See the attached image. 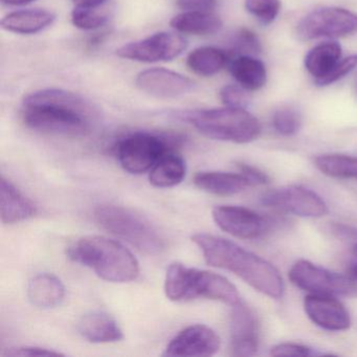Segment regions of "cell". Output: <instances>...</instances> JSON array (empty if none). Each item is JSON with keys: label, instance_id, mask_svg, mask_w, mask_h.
<instances>
[{"label": "cell", "instance_id": "38", "mask_svg": "<svg viewBox=\"0 0 357 357\" xmlns=\"http://www.w3.org/2000/svg\"><path fill=\"white\" fill-rule=\"evenodd\" d=\"M330 231L335 237L342 240L357 242V229L351 225H342V223H332L330 225Z\"/></svg>", "mask_w": 357, "mask_h": 357}, {"label": "cell", "instance_id": "16", "mask_svg": "<svg viewBox=\"0 0 357 357\" xmlns=\"http://www.w3.org/2000/svg\"><path fill=\"white\" fill-rule=\"evenodd\" d=\"M304 309L312 323L323 329L344 331L350 327L348 310L336 296L310 294L305 298Z\"/></svg>", "mask_w": 357, "mask_h": 357}, {"label": "cell", "instance_id": "5", "mask_svg": "<svg viewBox=\"0 0 357 357\" xmlns=\"http://www.w3.org/2000/svg\"><path fill=\"white\" fill-rule=\"evenodd\" d=\"M202 135L217 141L246 144L258 139L261 124L245 108L191 110L178 114Z\"/></svg>", "mask_w": 357, "mask_h": 357}, {"label": "cell", "instance_id": "35", "mask_svg": "<svg viewBox=\"0 0 357 357\" xmlns=\"http://www.w3.org/2000/svg\"><path fill=\"white\" fill-rule=\"evenodd\" d=\"M60 355H62L61 353L57 351L41 348V347L22 346L8 349L3 356H60Z\"/></svg>", "mask_w": 357, "mask_h": 357}, {"label": "cell", "instance_id": "29", "mask_svg": "<svg viewBox=\"0 0 357 357\" xmlns=\"http://www.w3.org/2000/svg\"><path fill=\"white\" fill-rule=\"evenodd\" d=\"M273 126L279 135L291 137L296 135L302 126V118L296 109L281 108L273 114Z\"/></svg>", "mask_w": 357, "mask_h": 357}, {"label": "cell", "instance_id": "28", "mask_svg": "<svg viewBox=\"0 0 357 357\" xmlns=\"http://www.w3.org/2000/svg\"><path fill=\"white\" fill-rule=\"evenodd\" d=\"M261 52V43L252 31L241 29L229 40V56H254Z\"/></svg>", "mask_w": 357, "mask_h": 357}, {"label": "cell", "instance_id": "8", "mask_svg": "<svg viewBox=\"0 0 357 357\" xmlns=\"http://www.w3.org/2000/svg\"><path fill=\"white\" fill-rule=\"evenodd\" d=\"M294 285L311 294L331 296H354L357 284L347 275L333 273L307 260H298L289 271Z\"/></svg>", "mask_w": 357, "mask_h": 357}, {"label": "cell", "instance_id": "1", "mask_svg": "<svg viewBox=\"0 0 357 357\" xmlns=\"http://www.w3.org/2000/svg\"><path fill=\"white\" fill-rule=\"evenodd\" d=\"M22 118L32 130L63 137H85L98 119L93 103L78 93L60 89H47L26 96Z\"/></svg>", "mask_w": 357, "mask_h": 357}, {"label": "cell", "instance_id": "36", "mask_svg": "<svg viewBox=\"0 0 357 357\" xmlns=\"http://www.w3.org/2000/svg\"><path fill=\"white\" fill-rule=\"evenodd\" d=\"M176 3L185 12H214L217 0H177Z\"/></svg>", "mask_w": 357, "mask_h": 357}, {"label": "cell", "instance_id": "14", "mask_svg": "<svg viewBox=\"0 0 357 357\" xmlns=\"http://www.w3.org/2000/svg\"><path fill=\"white\" fill-rule=\"evenodd\" d=\"M135 85L139 91L160 99H174L195 89V83L179 73L166 68H150L137 75Z\"/></svg>", "mask_w": 357, "mask_h": 357}, {"label": "cell", "instance_id": "2", "mask_svg": "<svg viewBox=\"0 0 357 357\" xmlns=\"http://www.w3.org/2000/svg\"><path fill=\"white\" fill-rule=\"evenodd\" d=\"M192 241L200 248L204 260L211 266L235 273L257 291L269 298L283 296L281 273L268 261L229 240L211 234H195L192 236Z\"/></svg>", "mask_w": 357, "mask_h": 357}, {"label": "cell", "instance_id": "18", "mask_svg": "<svg viewBox=\"0 0 357 357\" xmlns=\"http://www.w3.org/2000/svg\"><path fill=\"white\" fill-rule=\"evenodd\" d=\"M78 330L85 340L95 344L120 342L124 337L116 319L102 311L83 315L79 321Z\"/></svg>", "mask_w": 357, "mask_h": 357}, {"label": "cell", "instance_id": "10", "mask_svg": "<svg viewBox=\"0 0 357 357\" xmlns=\"http://www.w3.org/2000/svg\"><path fill=\"white\" fill-rule=\"evenodd\" d=\"M188 41L176 33L160 32L142 40L122 45L116 56L131 61L154 63L175 59L187 50Z\"/></svg>", "mask_w": 357, "mask_h": 357}, {"label": "cell", "instance_id": "37", "mask_svg": "<svg viewBox=\"0 0 357 357\" xmlns=\"http://www.w3.org/2000/svg\"><path fill=\"white\" fill-rule=\"evenodd\" d=\"M238 168L241 174H243L250 181L252 185H266L269 183V177L267 176L266 173L263 172L257 167L246 164H238Z\"/></svg>", "mask_w": 357, "mask_h": 357}, {"label": "cell", "instance_id": "11", "mask_svg": "<svg viewBox=\"0 0 357 357\" xmlns=\"http://www.w3.org/2000/svg\"><path fill=\"white\" fill-rule=\"evenodd\" d=\"M260 200L267 208L307 218H319L328 213V206L323 198L301 185H286L269 190L261 196Z\"/></svg>", "mask_w": 357, "mask_h": 357}, {"label": "cell", "instance_id": "24", "mask_svg": "<svg viewBox=\"0 0 357 357\" xmlns=\"http://www.w3.org/2000/svg\"><path fill=\"white\" fill-rule=\"evenodd\" d=\"M229 72L240 86L256 91L264 86L267 80L265 64L254 56H238L231 60Z\"/></svg>", "mask_w": 357, "mask_h": 357}, {"label": "cell", "instance_id": "20", "mask_svg": "<svg viewBox=\"0 0 357 357\" xmlns=\"http://www.w3.org/2000/svg\"><path fill=\"white\" fill-rule=\"evenodd\" d=\"M194 185L198 189L219 196H231L245 191L252 185L243 174L206 171L194 176Z\"/></svg>", "mask_w": 357, "mask_h": 357}, {"label": "cell", "instance_id": "27", "mask_svg": "<svg viewBox=\"0 0 357 357\" xmlns=\"http://www.w3.org/2000/svg\"><path fill=\"white\" fill-rule=\"evenodd\" d=\"M315 167L327 176L357 181V158L342 154L317 156Z\"/></svg>", "mask_w": 357, "mask_h": 357}, {"label": "cell", "instance_id": "23", "mask_svg": "<svg viewBox=\"0 0 357 357\" xmlns=\"http://www.w3.org/2000/svg\"><path fill=\"white\" fill-rule=\"evenodd\" d=\"M187 165L183 156L175 150L165 153L150 170V183L156 188H172L185 178Z\"/></svg>", "mask_w": 357, "mask_h": 357}, {"label": "cell", "instance_id": "22", "mask_svg": "<svg viewBox=\"0 0 357 357\" xmlns=\"http://www.w3.org/2000/svg\"><path fill=\"white\" fill-rule=\"evenodd\" d=\"M170 26L183 34L208 36L222 28L220 17L214 12H183L171 20Z\"/></svg>", "mask_w": 357, "mask_h": 357}, {"label": "cell", "instance_id": "26", "mask_svg": "<svg viewBox=\"0 0 357 357\" xmlns=\"http://www.w3.org/2000/svg\"><path fill=\"white\" fill-rule=\"evenodd\" d=\"M229 54L214 47H200L192 51L187 58L188 68L194 74L212 77L218 74L229 62Z\"/></svg>", "mask_w": 357, "mask_h": 357}, {"label": "cell", "instance_id": "41", "mask_svg": "<svg viewBox=\"0 0 357 357\" xmlns=\"http://www.w3.org/2000/svg\"><path fill=\"white\" fill-rule=\"evenodd\" d=\"M3 5L13 6V7H17V6H26L29 3H33L35 0H1Z\"/></svg>", "mask_w": 357, "mask_h": 357}, {"label": "cell", "instance_id": "9", "mask_svg": "<svg viewBox=\"0 0 357 357\" xmlns=\"http://www.w3.org/2000/svg\"><path fill=\"white\" fill-rule=\"evenodd\" d=\"M357 32V14L337 7L314 10L296 26V36L303 41L340 38Z\"/></svg>", "mask_w": 357, "mask_h": 357}, {"label": "cell", "instance_id": "25", "mask_svg": "<svg viewBox=\"0 0 357 357\" xmlns=\"http://www.w3.org/2000/svg\"><path fill=\"white\" fill-rule=\"evenodd\" d=\"M342 60V47L337 43H324L309 51L304 64L307 72L317 81L327 77Z\"/></svg>", "mask_w": 357, "mask_h": 357}, {"label": "cell", "instance_id": "7", "mask_svg": "<svg viewBox=\"0 0 357 357\" xmlns=\"http://www.w3.org/2000/svg\"><path fill=\"white\" fill-rule=\"evenodd\" d=\"M178 139L151 132H135L116 142L114 153L122 168L131 174H143L167 152L175 150Z\"/></svg>", "mask_w": 357, "mask_h": 357}, {"label": "cell", "instance_id": "21", "mask_svg": "<svg viewBox=\"0 0 357 357\" xmlns=\"http://www.w3.org/2000/svg\"><path fill=\"white\" fill-rule=\"evenodd\" d=\"M28 296L32 305L37 308H55L64 300L66 287L55 275L39 273L29 283Z\"/></svg>", "mask_w": 357, "mask_h": 357}, {"label": "cell", "instance_id": "4", "mask_svg": "<svg viewBox=\"0 0 357 357\" xmlns=\"http://www.w3.org/2000/svg\"><path fill=\"white\" fill-rule=\"evenodd\" d=\"M165 294L169 300L177 303L208 298L233 307L241 301L237 288L222 275L181 263H173L167 269Z\"/></svg>", "mask_w": 357, "mask_h": 357}, {"label": "cell", "instance_id": "15", "mask_svg": "<svg viewBox=\"0 0 357 357\" xmlns=\"http://www.w3.org/2000/svg\"><path fill=\"white\" fill-rule=\"evenodd\" d=\"M258 323L252 311L240 301L231 315V354L252 356L258 350Z\"/></svg>", "mask_w": 357, "mask_h": 357}, {"label": "cell", "instance_id": "33", "mask_svg": "<svg viewBox=\"0 0 357 357\" xmlns=\"http://www.w3.org/2000/svg\"><path fill=\"white\" fill-rule=\"evenodd\" d=\"M357 66V55H351L338 62L337 66L331 70L329 75L321 80L317 81L319 86H328L337 82L347 75L350 74Z\"/></svg>", "mask_w": 357, "mask_h": 357}, {"label": "cell", "instance_id": "19", "mask_svg": "<svg viewBox=\"0 0 357 357\" xmlns=\"http://www.w3.org/2000/svg\"><path fill=\"white\" fill-rule=\"evenodd\" d=\"M56 14L43 9L12 12L1 20V28L20 35H34L43 32L55 22Z\"/></svg>", "mask_w": 357, "mask_h": 357}, {"label": "cell", "instance_id": "17", "mask_svg": "<svg viewBox=\"0 0 357 357\" xmlns=\"http://www.w3.org/2000/svg\"><path fill=\"white\" fill-rule=\"evenodd\" d=\"M36 206L11 181L1 177L0 181V215L6 225H13L32 218Z\"/></svg>", "mask_w": 357, "mask_h": 357}, {"label": "cell", "instance_id": "40", "mask_svg": "<svg viewBox=\"0 0 357 357\" xmlns=\"http://www.w3.org/2000/svg\"><path fill=\"white\" fill-rule=\"evenodd\" d=\"M76 7L89 8V9H96L100 6L105 3L107 0H73Z\"/></svg>", "mask_w": 357, "mask_h": 357}, {"label": "cell", "instance_id": "12", "mask_svg": "<svg viewBox=\"0 0 357 357\" xmlns=\"http://www.w3.org/2000/svg\"><path fill=\"white\" fill-rule=\"evenodd\" d=\"M212 214L222 231L240 239H256L268 229L269 222L264 217L243 206H219Z\"/></svg>", "mask_w": 357, "mask_h": 357}, {"label": "cell", "instance_id": "13", "mask_svg": "<svg viewBox=\"0 0 357 357\" xmlns=\"http://www.w3.org/2000/svg\"><path fill=\"white\" fill-rule=\"evenodd\" d=\"M220 349L218 334L206 325H192L181 330L171 340L164 356L206 357L216 354Z\"/></svg>", "mask_w": 357, "mask_h": 357}, {"label": "cell", "instance_id": "34", "mask_svg": "<svg viewBox=\"0 0 357 357\" xmlns=\"http://www.w3.org/2000/svg\"><path fill=\"white\" fill-rule=\"evenodd\" d=\"M271 354L273 356H313V355H321V353L317 352L314 349L296 342H282L273 347Z\"/></svg>", "mask_w": 357, "mask_h": 357}, {"label": "cell", "instance_id": "32", "mask_svg": "<svg viewBox=\"0 0 357 357\" xmlns=\"http://www.w3.org/2000/svg\"><path fill=\"white\" fill-rule=\"evenodd\" d=\"M220 99L227 107L245 108L250 104L248 91L240 85H227L220 91Z\"/></svg>", "mask_w": 357, "mask_h": 357}, {"label": "cell", "instance_id": "30", "mask_svg": "<svg viewBox=\"0 0 357 357\" xmlns=\"http://www.w3.org/2000/svg\"><path fill=\"white\" fill-rule=\"evenodd\" d=\"M248 13L257 18L262 24H271L281 11L280 0H245Z\"/></svg>", "mask_w": 357, "mask_h": 357}, {"label": "cell", "instance_id": "31", "mask_svg": "<svg viewBox=\"0 0 357 357\" xmlns=\"http://www.w3.org/2000/svg\"><path fill=\"white\" fill-rule=\"evenodd\" d=\"M108 17L95 9L75 7L72 12V22L77 29L93 31L105 26Z\"/></svg>", "mask_w": 357, "mask_h": 357}, {"label": "cell", "instance_id": "6", "mask_svg": "<svg viewBox=\"0 0 357 357\" xmlns=\"http://www.w3.org/2000/svg\"><path fill=\"white\" fill-rule=\"evenodd\" d=\"M93 218L101 229L125 240L148 255H158L166 241L158 229L139 213L116 204H101L93 211Z\"/></svg>", "mask_w": 357, "mask_h": 357}, {"label": "cell", "instance_id": "39", "mask_svg": "<svg viewBox=\"0 0 357 357\" xmlns=\"http://www.w3.org/2000/svg\"><path fill=\"white\" fill-rule=\"evenodd\" d=\"M349 277L357 284V242L353 248L351 254L350 264H349Z\"/></svg>", "mask_w": 357, "mask_h": 357}, {"label": "cell", "instance_id": "3", "mask_svg": "<svg viewBox=\"0 0 357 357\" xmlns=\"http://www.w3.org/2000/svg\"><path fill=\"white\" fill-rule=\"evenodd\" d=\"M70 260L89 267L96 275L112 283H127L137 279V259L120 242L102 236H86L68 248Z\"/></svg>", "mask_w": 357, "mask_h": 357}]
</instances>
